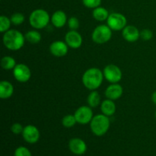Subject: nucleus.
<instances>
[{
	"label": "nucleus",
	"mask_w": 156,
	"mask_h": 156,
	"mask_svg": "<svg viewBox=\"0 0 156 156\" xmlns=\"http://www.w3.org/2000/svg\"><path fill=\"white\" fill-rule=\"evenodd\" d=\"M25 37L21 32L17 30H9L5 32L2 37V42L5 47L9 50L17 51L24 45Z\"/></svg>",
	"instance_id": "nucleus-1"
},
{
	"label": "nucleus",
	"mask_w": 156,
	"mask_h": 156,
	"mask_svg": "<svg viewBox=\"0 0 156 156\" xmlns=\"http://www.w3.org/2000/svg\"><path fill=\"white\" fill-rule=\"evenodd\" d=\"M122 36L127 42L133 43L138 41L140 37V31L133 25H126L122 30Z\"/></svg>",
	"instance_id": "nucleus-13"
},
{
	"label": "nucleus",
	"mask_w": 156,
	"mask_h": 156,
	"mask_svg": "<svg viewBox=\"0 0 156 156\" xmlns=\"http://www.w3.org/2000/svg\"><path fill=\"white\" fill-rule=\"evenodd\" d=\"M87 101H88V106L91 107V108H97L98 106H99L101 104L100 94L97 91H95V90L91 91L90 94H88Z\"/></svg>",
	"instance_id": "nucleus-20"
},
{
	"label": "nucleus",
	"mask_w": 156,
	"mask_h": 156,
	"mask_svg": "<svg viewBox=\"0 0 156 156\" xmlns=\"http://www.w3.org/2000/svg\"><path fill=\"white\" fill-rule=\"evenodd\" d=\"M82 37L77 30H70L65 35V42L69 47L72 49H78L82 44Z\"/></svg>",
	"instance_id": "nucleus-10"
},
{
	"label": "nucleus",
	"mask_w": 156,
	"mask_h": 156,
	"mask_svg": "<svg viewBox=\"0 0 156 156\" xmlns=\"http://www.w3.org/2000/svg\"><path fill=\"white\" fill-rule=\"evenodd\" d=\"M78 123L85 125L89 123L93 118L92 108L89 106H81L74 114Z\"/></svg>",
	"instance_id": "nucleus-8"
},
{
	"label": "nucleus",
	"mask_w": 156,
	"mask_h": 156,
	"mask_svg": "<svg viewBox=\"0 0 156 156\" xmlns=\"http://www.w3.org/2000/svg\"><path fill=\"white\" fill-rule=\"evenodd\" d=\"M69 46L65 41H56L50 46V51L53 56L56 57H62L68 53Z\"/></svg>",
	"instance_id": "nucleus-12"
},
{
	"label": "nucleus",
	"mask_w": 156,
	"mask_h": 156,
	"mask_svg": "<svg viewBox=\"0 0 156 156\" xmlns=\"http://www.w3.org/2000/svg\"><path fill=\"white\" fill-rule=\"evenodd\" d=\"M104 77L110 83H118L122 79V71L117 66L114 64L107 65L104 69Z\"/></svg>",
	"instance_id": "nucleus-7"
},
{
	"label": "nucleus",
	"mask_w": 156,
	"mask_h": 156,
	"mask_svg": "<svg viewBox=\"0 0 156 156\" xmlns=\"http://www.w3.org/2000/svg\"><path fill=\"white\" fill-rule=\"evenodd\" d=\"M152 101L155 105H156V91H154L152 94Z\"/></svg>",
	"instance_id": "nucleus-31"
},
{
	"label": "nucleus",
	"mask_w": 156,
	"mask_h": 156,
	"mask_svg": "<svg viewBox=\"0 0 156 156\" xmlns=\"http://www.w3.org/2000/svg\"><path fill=\"white\" fill-rule=\"evenodd\" d=\"M16 61L13 57L10 56H5L2 58L1 66L5 70H12L16 66Z\"/></svg>",
	"instance_id": "nucleus-22"
},
{
	"label": "nucleus",
	"mask_w": 156,
	"mask_h": 156,
	"mask_svg": "<svg viewBox=\"0 0 156 156\" xmlns=\"http://www.w3.org/2000/svg\"><path fill=\"white\" fill-rule=\"evenodd\" d=\"M15 156H31V153L27 148L20 146L15 149Z\"/></svg>",
	"instance_id": "nucleus-28"
},
{
	"label": "nucleus",
	"mask_w": 156,
	"mask_h": 156,
	"mask_svg": "<svg viewBox=\"0 0 156 156\" xmlns=\"http://www.w3.org/2000/svg\"><path fill=\"white\" fill-rule=\"evenodd\" d=\"M13 76L18 82L24 83L30 80L31 72L30 68L24 63L17 64L13 69Z\"/></svg>",
	"instance_id": "nucleus-9"
},
{
	"label": "nucleus",
	"mask_w": 156,
	"mask_h": 156,
	"mask_svg": "<svg viewBox=\"0 0 156 156\" xmlns=\"http://www.w3.org/2000/svg\"><path fill=\"white\" fill-rule=\"evenodd\" d=\"M12 21L9 18L5 15H1L0 16V32L1 33H5L10 30Z\"/></svg>",
	"instance_id": "nucleus-24"
},
{
	"label": "nucleus",
	"mask_w": 156,
	"mask_h": 156,
	"mask_svg": "<svg viewBox=\"0 0 156 156\" xmlns=\"http://www.w3.org/2000/svg\"><path fill=\"white\" fill-rule=\"evenodd\" d=\"M112 37V30L108 24H100L94 29L91 38L94 43L103 44L108 43Z\"/></svg>",
	"instance_id": "nucleus-5"
},
{
	"label": "nucleus",
	"mask_w": 156,
	"mask_h": 156,
	"mask_svg": "<svg viewBox=\"0 0 156 156\" xmlns=\"http://www.w3.org/2000/svg\"><path fill=\"white\" fill-rule=\"evenodd\" d=\"M24 37H25V40L27 42L33 44H38V43L41 42V39H42L41 33L37 30H29L25 34Z\"/></svg>",
	"instance_id": "nucleus-21"
},
{
	"label": "nucleus",
	"mask_w": 156,
	"mask_h": 156,
	"mask_svg": "<svg viewBox=\"0 0 156 156\" xmlns=\"http://www.w3.org/2000/svg\"><path fill=\"white\" fill-rule=\"evenodd\" d=\"M70 151L75 155H83L87 150V145L84 140L79 138H73L69 143Z\"/></svg>",
	"instance_id": "nucleus-14"
},
{
	"label": "nucleus",
	"mask_w": 156,
	"mask_h": 156,
	"mask_svg": "<svg viewBox=\"0 0 156 156\" xmlns=\"http://www.w3.org/2000/svg\"><path fill=\"white\" fill-rule=\"evenodd\" d=\"M116 105L114 101L107 98L106 100L101 101V111L102 114L108 117H111L116 112Z\"/></svg>",
	"instance_id": "nucleus-17"
},
{
	"label": "nucleus",
	"mask_w": 156,
	"mask_h": 156,
	"mask_svg": "<svg viewBox=\"0 0 156 156\" xmlns=\"http://www.w3.org/2000/svg\"><path fill=\"white\" fill-rule=\"evenodd\" d=\"M11 21H12V24L14 25H21L24 23V20H25V17L23 15L22 13H20V12H15V13L12 14V16L10 17Z\"/></svg>",
	"instance_id": "nucleus-25"
},
{
	"label": "nucleus",
	"mask_w": 156,
	"mask_h": 156,
	"mask_svg": "<svg viewBox=\"0 0 156 156\" xmlns=\"http://www.w3.org/2000/svg\"><path fill=\"white\" fill-rule=\"evenodd\" d=\"M126 17L121 13L118 12H113L110 14L109 17L107 19V24L110 27V28L112 30H122L126 26Z\"/></svg>",
	"instance_id": "nucleus-6"
},
{
	"label": "nucleus",
	"mask_w": 156,
	"mask_h": 156,
	"mask_svg": "<svg viewBox=\"0 0 156 156\" xmlns=\"http://www.w3.org/2000/svg\"><path fill=\"white\" fill-rule=\"evenodd\" d=\"M155 120H156V111H155Z\"/></svg>",
	"instance_id": "nucleus-32"
},
{
	"label": "nucleus",
	"mask_w": 156,
	"mask_h": 156,
	"mask_svg": "<svg viewBox=\"0 0 156 156\" xmlns=\"http://www.w3.org/2000/svg\"><path fill=\"white\" fill-rule=\"evenodd\" d=\"M77 123L74 114H67L62 118V124L66 128H72Z\"/></svg>",
	"instance_id": "nucleus-23"
},
{
	"label": "nucleus",
	"mask_w": 156,
	"mask_h": 156,
	"mask_svg": "<svg viewBox=\"0 0 156 156\" xmlns=\"http://www.w3.org/2000/svg\"><path fill=\"white\" fill-rule=\"evenodd\" d=\"M50 20H51L53 25L56 28H61V27H64L68 21L66 14L62 10L56 11L52 15Z\"/></svg>",
	"instance_id": "nucleus-16"
},
{
	"label": "nucleus",
	"mask_w": 156,
	"mask_h": 156,
	"mask_svg": "<svg viewBox=\"0 0 156 156\" xmlns=\"http://www.w3.org/2000/svg\"><path fill=\"white\" fill-rule=\"evenodd\" d=\"M123 93V88L120 84L114 83L110 85L105 90V94L110 100L115 101L120 98Z\"/></svg>",
	"instance_id": "nucleus-15"
},
{
	"label": "nucleus",
	"mask_w": 156,
	"mask_h": 156,
	"mask_svg": "<svg viewBox=\"0 0 156 156\" xmlns=\"http://www.w3.org/2000/svg\"><path fill=\"white\" fill-rule=\"evenodd\" d=\"M140 37L145 41H149L153 37V33L149 29H143L140 31Z\"/></svg>",
	"instance_id": "nucleus-29"
},
{
	"label": "nucleus",
	"mask_w": 156,
	"mask_h": 156,
	"mask_svg": "<svg viewBox=\"0 0 156 156\" xmlns=\"http://www.w3.org/2000/svg\"><path fill=\"white\" fill-rule=\"evenodd\" d=\"M22 136L27 143L34 144L40 139V131L34 125H27L24 126L22 133Z\"/></svg>",
	"instance_id": "nucleus-11"
},
{
	"label": "nucleus",
	"mask_w": 156,
	"mask_h": 156,
	"mask_svg": "<svg viewBox=\"0 0 156 156\" xmlns=\"http://www.w3.org/2000/svg\"><path fill=\"white\" fill-rule=\"evenodd\" d=\"M104 78L101 70L98 68H90L84 73L82 80L85 88L90 91H94L101 85Z\"/></svg>",
	"instance_id": "nucleus-2"
},
{
	"label": "nucleus",
	"mask_w": 156,
	"mask_h": 156,
	"mask_svg": "<svg viewBox=\"0 0 156 156\" xmlns=\"http://www.w3.org/2000/svg\"><path fill=\"white\" fill-rule=\"evenodd\" d=\"M84 5L88 9H95L101 4V0H82Z\"/></svg>",
	"instance_id": "nucleus-26"
},
{
	"label": "nucleus",
	"mask_w": 156,
	"mask_h": 156,
	"mask_svg": "<svg viewBox=\"0 0 156 156\" xmlns=\"http://www.w3.org/2000/svg\"><path fill=\"white\" fill-rule=\"evenodd\" d=\"M24 126L21 124V123H15L12 125L11 126V131L15 135H18V134H22L23 130H24Z\"/></svg>",
	"instance_id": "nucleus-30"
},
{
	"label": "nucleus",
	"mask_w": 156,
	"mask_h": 156,
	"mask_svg": "<svg viewBox=\"0 0 156 156\" xmlns=\"http://www.w3.org/2000/svg\"><path fill=\"white\" fill-rule=\"evenodd\" d=\"M51 17L48 12L42 9L34 10L29 16V23L34 29H43L48 25Z\"/></svg>",
	"instance_id": "nucleus-4"
},
{
	"label": "nucleus",
	"mask_w": 156,
	"mask_h": 156,
	"mask_svg": "<svg viewBox=\"0 0 156 156\" xmlns=\"http://www.w3.org/2000/svg\"><path fill=\"white\" fill-rule=\"evenodd\" d=\"M67 24H68V26L70 30H77L79 27V25H80L79 20L76 17H71V18H69Z\"/></svg>",
	"instance_id": "nucleus-27"
},
{
	"label": "nucleus",
	"mask_w": 156,
	"mask_h": 156,
	"mask_svg": "<svg viewBox=\"0 0 156 156\" xmlns=\"http://www.w3.org/2000/svg\"><path fill=\"white\" fill-rule=\"evenodd\" d=\"M14 93V86L8 81H2L0 82V98L2 99H8L12 96Z\"/></svg>",
	"instance_id": "nucleus-18"
},
{
	"label": "nucleus",
	"mask_w": 156,
	"mask_h": 156,
	"mask_svg": "<svg viewBox=\"0 0 156 156\" xmlns=\"http://www.w3.org/2000/svg\"><path fill=\"white\" fill-rule=\"evenodd\" d=\"M109 117L105 114H98L94 116L90 122V128L93 133L97 136H104L110 128Z\"/></svg>",
	"instance_id": "nucleus-3"
},
{
	"label": "nucleus",
	"mask_w": 156,
	"mask_h": 156,
	"mask_svg": "<svg viewBox=\"0 0 156 156\" xmlns=\"http://www.w3.org/2000/svg\"><path fill=\"white\" fill-rule=\"evenodd\" d=\"M109 15V12L105 8L101 7V6H99V7L93 9L92 16L98 21H107Z\"/></svg>",
	"instance_id": "nucleus-19"
}]
</instances>
